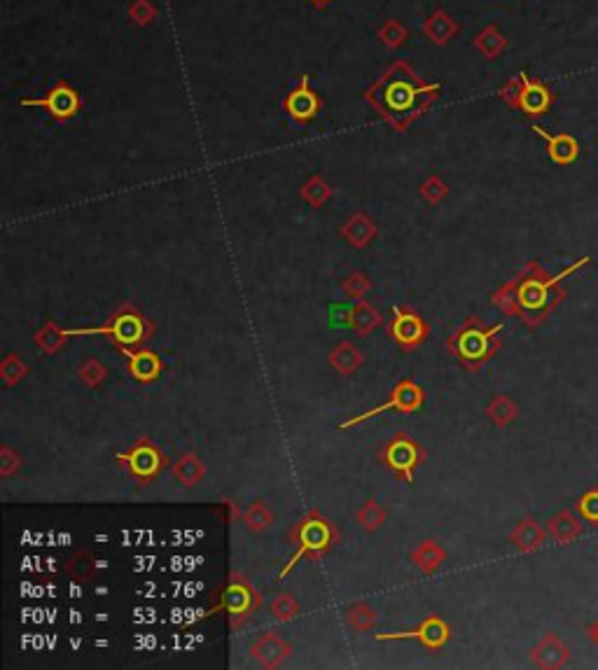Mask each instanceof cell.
Returning <instances> with one entry per match:
<instances>
[{
  "mask_svg": "<svg viewBox=\"0 0 598 670\" xmlns=\"http://www.w3.org/2000/svg\"><path fill=\"white\" fill-rule=\"evenodd\" d=\"M547 535L554 544H572L582 538V517L571 509H561L547 521Z\"/></svg>",
  "mask_w": 598,
  "mask_h": 670,
  "instance_id": "cell-20",
  "label": "cell"
},
{
  "mask_svg": "<svg viewBox=\"0 0 598 670\" xmlns=\"http://www.w3.org/2000/svg\"><path fill=\"white\" fill-rule=\"evenodd\" d=\"M442 85L424 82L416 70L404 61H395L374 85L367 89L365 100L376 110V115L386 120L395 131L404 129L424 115L435 100L440 99Z\"/></svg>",
  "mask_w": 598,
  "mask_h": 670,
  "instance_id": "cell-2",
  "label": "cell"
},
{
  "mask_svg": "<svg viewBox=\"0 0 598 670\" xmlns=\"http://www.w3.org/2000/svg\"><path fill=\"white\" fill-rule=\"evenodd\" d=\"M376 225L374 222L370 220L367 215H362V213H355L353 217H349V220L344 222V227H341V238H344L349 246H353V248H365V246H370L372 241L376 238Z\"/></svg>",
  "mask_w": 598,
  "mask_h": 670,
  "instance_id": "cell-24",
  "label": "cell"
},
{
  "mask_svg": "<svg viewBox=\"0 0 598 670\" xmlns=\"http://www.w3.org/2000/svg\"><path fill=\"white\" fill-rule=\"evenodd\" d=\"M28 374V364L24 362L19 355L10 353L3 358V362H0V379H3V383L7 385V388H15V385L22 383L24 379H26Z\"/></svg>",
  "mask_w": 598,
  "mask_h": 670,
  "instance_id": "cell-32",
  "label": "cell"
},
{
  "mask_svg": "<svg viewBox=\"0 0 598 670\" xmlns=\"http://www.w3.org/2000/svg\"><path fill=\"white\" fill-rule=\"evenodd\" d=\"M379 643H403V640H414L428 652H440L449 644L451 640V626L437 614H430L424 622H418L416 626L409 631H388V633H374L372 635Z\"/></svg>",
  "mask_w": 598,
  "mask_h": 670,
  "instance_id": "cell-11",
  "label": "cell"
},
{
  "mask_svg": "<svg viewBox=\"0 0 598 670\" xmlns=\"http://www.w3.org/2000/svg\"><path fill=\"white\" fill-rule=\"evenodd\" d=\"M355 518H358V523H361L362 530H367V533H379L383 528V523H386L388 518V512H386V507L379 505L376 500H365L361 505V509H358V514H355Z\"/></svg>",
  "mask_w": 598,
  "mask_h": 670,
  "instance_id": "cell-29",
  "label": "cell"
},
{
  "mask_svg": "<svg viewBox=\"0 0 598 670\" xmlns=\"http://www.w3.org/2000/svg\"><path fill=\"white\" fill-rule=\"evenodd\" d=\"M309 3H311V5H316V7H328L332 0H309Z\"/></svg>",
  "mask_w": 598,
  "mask_h": 670,
  "instance_id": "cell-42",
  "label": "cell"
},
{
  "mask_svg": "<svg viewBox=\"0 0 598 670\" xmlns=\"http://www.w3.org/2000/svg\"><path fill=\"white\" fill-rule=\"evenodd\" d=\"M171 475H173V479L178 481V484L185 486V488L192 491V488H196V486L204 481V476H206V465H204V460L199 458L196 451H187V454H183L175 463H171Z\"/></svg>",
  "mask_w": 598,
  "mask_h": 670,
  "instance_id": "cell-22",
  "label": "cell"
},
{
  "mask_svg": "<svg viewBox=\"0 0 598 670\" xmlns=\"http://www.w3.org/2000/svg\"><path fill=\"white\" fill-rule=\"evenodd\" d=\"M592 262L589 257L577 259L568 269L551 276L538 259L526 262L519 274L491 292V304L508 318H517L529 330H538L556 309L566 301L563 280Z\"/></svg>",
  "mask_w": 598,
  "mask_h": 670,
  "instance_id": "cell-1",
  "label": "cell"
},
{
  "mask_svg": "<svg viewBox=\"0 0 598 670\" xmlns=\"http://www.w3.org/2000/svg\"><path fill=\"white\" fill-rule=\"evenodd\" d=\"M530 131H535L540 138H545L547 154H550V159L556 166H571L575 164L577 157H580V143H577L571 133H556V136H551V133H547L545 129L538 127V124H533Z\"/></svg>",
  "mask_w": 598,
  "mask_h": 670,
  "instance_id": "cell-18",
  "label": "cell"
},
{
  "mask_svg": "<svg viewBox=\"0 0 598 670\" xmlns=\"http://www.w3.org/2000/svg\"><path fill=\"white\" fill-rule=\"evenodd\" d=\"M120 353L127 358V372L138 385L157 383L164 372V362L159 358V353L150 349H120Z\"/></svg>",
  "mask_w": 598,
  "mask_h": 670,
  "instance_id": "cell-16",
  "label": "cell"
},
{
  "mask_svg": "<svg viewBox=\"0 0 598 670\" xmlns=\"http://www.w3.org/2000/svg\"><path fill=\"white\" fill-rule=\"evenodd\" d=\"M424 404H425V391H424V388H421L416 381L403 379V381H397V383L393 385L391 395H388V400L383 402V404L367 409V412L358 414V416L349 418V421L339 423L337 430H351V428H355V425H361V423L370 421V418H374V416H382V414H386V412L416 414V412H421V409H424Z\"/></svg>",
  "mask_w": 598,
  "mask_h": 670,
  "instance_id": "cell-9",
  "label": "cell"
},
{
  "mask_svg": "<svg viewBox=\"0 0 598 670\" xmlns=\"http://www.w3.org/2000/svg\"><path fill=\"white\" fill-rule=\"evenodd\" d=\"M587 638L592 640L593 644H598V622L589 623V626H587Z\"/></svg>",
  "mask_w": 598,
  "mask_h": 670,
  "instance_id": "cell-41",
  "label": "cell"
},
{
  "mask_svg": "<svg viewBox=\"0 0 598 670\" xmlns=\"http://www.w3.org/2000/svg\"><path fill=\"white\" fill-rule=\"evenodd\" d=\"M241 521H244V526L248 528L250 533H267L271 526L269 505L265 500H253L246 507V512L241 514Z\"/></svg>",
  "mask_w": 598,
  "mask_h": 670,
  "instance_id": "cell-28",
  "label": "cell"
},
{
  "mask_svg": "<svg viewBox=\"0 0 598 670\" xmlns=\"http://www.w3.org/2000/svg\"><path fill=\"white\" fill-rule=\"evenodd\" d=\"M19 470H22V455L15 454L12 446H3L0 449V476L7 479V476L16 475Z\"/></svg>",
  "mask_w": 598,
  "mask_h": 670,
  "instance_id": "cell-40",
  "label": "cell"
},
{
  "mask_svg": "<svg viewBox=\"0 0 598 670\" xmlns=\"http://www.w3.org/2000/svg\"><path fill=\"white\" fill-rule=\"evenodd\" d=\"M500 99L508 100L509 106L521 110L529 117H540L554 103V94L550 91V87L538 82V79L530 78L526 70H521L519 78L512 79L503 91H500Z\"/></svg>",
  "mask_w": 598,
  "mask_h": 670,
  "instance_id": "cell-10",
  "label": "cell"
},
{
  "mask_svg": "<svg viewBox=\"0 0 598 670\" xmlns=\"http://www.w3.org/2000/svg\"><path fill=\"white\" fill-rule=\"evenodd\" d=\"M370 288H372L370 278H367L362 271H353V274H349L344 280H341V290H344L346 297L353 301H361L362 297L370 292Z\"/></svg>",
  "mask_w": 598,
  "mask_h": 670,
  "instance_id": "cell-35",
  "label": "cell"
},
{
  "mask_svg": "<svg viewBox=\"0 0 598 670\" xmlns=\"http://www.w3.org/2000/svg\"><path fill=\"white\" fill-rule=\"evenodd\" d=\"M68 575L78 577V580H89L96 571V560L89 554H78L68 560Z\"/></svg>",
  "mask_w": 598,
  "mask_h": 670,
  "instance_id": "cell-38",
  "label": "cell"
},
{
  "mask_svg": "<svg viewBox=\"0 0 598 670\" xmlns=\"http://www.w3.org/2000/svg\"><path fill=\"white\" fill-rule=\"evenodd\" d=\"M575 512L582 517V521L598 528V488H589L575 505Z\"/></svg>",
  "mask_w": 598,
  "mask_h": 670,
  "instance_id": "cell-36",
  "label": "cell"
},
{
  "mask_svg": "<svg viewBox=\"0 0 598 670\" xmlns=\"http://www.w3.org/2000/svg\"><path fill=\"white\" fill-rule=\"evenodd\" d=\"M262 607V596L253 589L248 580H246L241 572H232V577L227 580V584L220 589L217 593V602L206 612V619L213 614L223 612L227 614V622L232 631L244 628L250 619L255 617V612Z\"/></svg>",
  "mask_w": 598,
  "mask_h": 670,
  "instance_id": "cell-6",
  "label": "cell"
},
{
  "mask_svg": "<svg viewBox=\"0 0 598 670\" xmlns=\"http://www.w3.org/2000/svg\"><path fill=\"white\" fill-rule=\"evenodd\" d=\"M530 661L538 668L545 670L563 668L571 661V649H568V644L556 633H547L540 643L530 649Z\"/></svg>",
  "mask_w": 598,
  "mask_h": 670,
  "instance_id": "cell-17",
  "label": "cell"
},
{
  "mask_svg": "<svg viewBox=\"0 0 598 670\" xmlns=\"http://www.w3.org/2000/svg\"><path fill=\"white\" fill-rule=\"evenodd\" d=\"M596 418H598V416H596Z\"/></svg>",
  "mask_w": 598,
  "mask_h": 670,
  "instance_id": "cell-43",
  "label": "cell"
},
{
  "mask_svg": "<svg viewBox=\"0 0 598 670\" xmlns=\"http://www.w3.org/2000/svg\"><path fill=\"white\" fill-rule=\"evenodd\" d=\"M248 654L262 668H278L286 664L292 654V647L281 633L276 631H265V633L255 635L248 644Z\"/></svg>",
  "mask_w": 598,
  "mask_h": 670,
  "instance_id": "cell-14",
  "label": "cell"
},
{
  "mask_svg": "<svg viewBox=\"0 0 598 670\" xmlns=\"http://www.w3.org/2000/svg\"><path fill=\"white\" fill-rule=\"evenodd\" d=\"M283 108H286V112L297 121V124H304V127L311 124V121L320 115V110H323V100H320V96L309 87V75H304V78L299 79V85L286 96Z\"/></svg>",
  "mask_w": 598,
  "mask_h": 670,
  "instance_id": "cell-15",
  "label": "cell"
},
{
  "mask_svg": "<svg viewBox=\"0 0 598 670\" xmlns=\"http://www.w3.org/2000/svg\"><path fill=\"white\" fill-rule=\"evenodd\" d=\"M19 106L24 108H45V110L52 115V120L57 121H68L75 120L82 110V99H79V91L66 82V79H58L57 85L43 96V99H22Z\"/></svg>",
  "mask_w": 598,
  "mask_h": 670,
  "instance_id": "cell-13",
  "label": "cell"
},
{
  "mask_svg": "<svg viewBox=\"0 0 598 670\" xmlns=\"http://www.w3.org/2000/svg\"><path fill=\"white\" fill-rule=\"evenodd\" d=\"M330 367H332L337 374L351 376L361 370L362 362H365V355H362L361 346H355L353 341H341L337 343L332 351H330Z\"/></svg>",
  "mask_w": 598,
  "mask_h": 670,
  "instance_id": "cell-23",
  "label": "cell"
},
{
  "mask_svg": "<svg viewBox=\"0 0 598 670\" xmlns=\"http://www.w3.org/2000/svg\"><path fill=\"white\" fill-rule=\"evenodd\" d=\"M409 560H412V565L421 572V575L430 577L445 565L446 550L440 542H435V539H424V542H418L416 550L409 554Z\"/></svg>",
  "mask_w": 598,
  "mask_h": 670,
  "instance_id": "cell-21",
  "label": "cell"
},
{
  "mask_svg": "<svg viewBox=\"0 0 598 670\" xmlns=\"http://www.w3.org/2000/svg\"><path fill=\"white\" fill-rule=\"evenodd\" d=\"M425 33L433 37L435 43H446L458 33V26L451 22V16H446L445 12H435L433 19L425 22Z\"/></svg>",
  "mask_w": 598,
  "mask_h": 670,
  "instance_id": "cell-34",
  "label": "cell"
},
{
  "mask_svg": "<svg viewBox=\"0 0 598 670\" xmlns=\"http://www.w3.org/2000/svg\"><path fill=\"white\" fill-rule=\"evenodd\" d=\"M446 194H449V187H446L445 183H442V178H437V175H430L424 185H421V196L428 201L430 206L440 204Z\"/></svg>",
  "mask_w": 598,
  "mask_h": 670,
  "instance_id": "cell-39",
  "label": "cell"
},
{
  "mask_svg": "<svg viewBox=\"0 0 598 670\" xmlns=\"http://www.w3.org/2000/svg\"><path fill=\"white\" fill-rule=\"evenodd\" d=\"M382 322H383L382 313L376 311V309L372 307L370 301L361 299V301H355L353 307H351V311H349V328L353 330V332L358 334V337H362V339L370 337V334L374 332V330L379 328V325H382Z\"/></svg>",
  "mask_w": 598,
  "mask_h": 670,
  "instance_id": "cell-25",
  "label": "cell"
},
{
  "mask_svg": "<svg viewBox=\"0 0 598 670\" xmlns=\"http://www.w3.org/2000/svg\"><path fill=\"white\" fill-rule=\"evenodd\" d=\"M269 612L276 622H292V619L299 614V602L295 601V596L288 591L276 593L269 602Z\"/></svg>",
  "mask_w": 598,
  "mask_h": 670,
  "instance_id": "cell-33",
  "label": "cell"
},
{
  "mask_svg": "<svg viewBox=\"0 0 598 670\" xmlns=\"http://www.w3.org/2000/svg\"><path fill=\"white\" fill-rule=\"evenodd\" d=\"M70 339H73V337H70V334H68V330L58 328V325L54 320H47L43 325V328H40L36 334H33V341H36V346L40 351H43L45 355L58 353V351L64 349V346L70 341Z\"/></svg>",
  "mask_w": 598,
  "mask_h": 670,
  "instance_id": "cell-27",
  "label": "cell"
},
{
  "mask_svg": "<svg viewBox=\"0 0 598 670\" xmlns=\"http://www.w3.org/2000/svg\"><path fill=\"white\" fill-rule=\"evenodd\" d=\"M115 460L122 465L124 470H127V475L136 481L138 488H143V486L157 481L159 476H162V472H164L166 467H171L169 455L159 449L157 444H154L150 437H138L127 451L117 454Z\"/></svg>",
  "mask_w": 598,
  "mask_h": 670,
  "instance_id": "cell-7",
  "label": "cell"
},
{
  "mask_svg": "<svg viewBox=\"0 0 598 670\" xmlns=\"http://www.w3.org/2000/svg\"><path fill=\"white\" fill-rule=\"evenodd\" d=\"M154 322L136 304H122L101 328L68 330L70 337H106L117 349H143L152 339Z\"/></svg>",
  "mask_w": 598,
  "mask_h": 670,
  "instance_id": "cell-5",
  "label": "cell"
},
{
  "mask_svg": "<svg viewBox=\"0 0 598 670\" xmlns=\"http://www.w3.org/2000/svg\"><path fill=\"white\" fill-rule=\"evenodd\" d=\"M503 332L505 322L487 325L479 316H470L446 339V349L467 372H482L503 349Z\"/></svg>",
  "mask_w": 598,
  "mask_h": 670,
  "instance_id": "cell-3",
  "label": "cell"
},
{
  "mask_svg": "<svg viewBox=\"0 0 598 670\" xmlns=\"http://www.w3.org/2000/svg\"><path fill=\"white\" fill-rule=\"evenodd\" d=\"M547 530L533 517H524L509 533V544L521 554H533L547 542Z\"/></svg>",
  "mask_w": 598,
  "mask_h": 670,
  "instance_id": "cell-19",
  "label": "cell"
},
{
  "mask_svg": "<svg viewBox=\"0 0 598 670\" xmlns=\"http://www.w3.org/2000/svg\"><path fill=\"white\" fill-rule=\"evenodd\" d=\"M78 379L79 383L87 385V388H101L108 379V367L96 358H87L85 362L78 367Z\"/></svg>",
  "mask_w": 598,
  "mask_h": 670,
  "instance_id": "cell-31",
  "label": "cell"
},
{
  "mask_svg": "<svg viewBox=\"0 0 598 670\" xmlns=\"http://www.w3.org/2000/svg\"><path fill=\"white\" fill-rule=\"evenodd\" d=\"M302 196L309 201V204H311L313 208H320L325 201L330 199V187L325 185L323 178L313 175V178L307 180V185L302 187Z\"/></svg>",
  "mask_w": 598,
  "mask_h": 670,
  "instance_id": "cell-37",
  "label": "cell"
},
{
  "mask_svg": "<svg viewBox=\"0 0 598 670\" xmlns=\"http://www.w3.org/2000/svg\"><path fill=\"white\" fill-rule=\"evenodd\" d=\"M487 418L496 425V428H508L519 418V404L505 393H498L488 400L487 404Z\"/></svg>",
  "mask_w": 598,
  "mask_h": 670,
  "instance_id": "cell-26",
  "label": "cell"
},
{
  "mask_svg": "<svg viewBox=\"0 0 598 670\" xmlns=\"http://www.w3.org/2000/svg\"><path fill=\"white\" fill-rule=\"evenodd\" d=\"M376 460H379L383 467H388L397 479L414 486L416 470L425 460V451L416 439L407 437L404 433H397L391 442L383 444L382 449L376 451Z\"/></svg>",
  "mask_w": 598,
  "mask_h": 670,
  "instance_id": "cell-8",
  "label": "cell"
},
{
  "mask_svg": "<svg viewBox=\"0 0 598 670\" xmlns=\"http://www.w3.org/2000/svg\"><path fill=\"white\" fill-rule=\"evenodd\" d=\"M288 542L295 547V551H292L290 560L278 572V580H286L299 560L325 559L332 551L334 544L339 542V530L323 512L309 509L299 521L292 523V528L288 530Z\"/></svg>",
  "mask_w": 598,
  "mask_h": 670,
  "instance_id": "cell-4",
  "label": "cell"
},
{
  "mask_svg": "<svg viewBox=\"0 0 598 670\" xmlns=\"http://www.w3.org/2000/svg\"><path fill=\"white\" fill-rule=\"evenodd\" d=\"M346 623L353 628L355 633H367L376 623V612L370 607V602L358 601L346 610Z\"/></svg>",
  "mask_w": 598,
  "mask_h": 670,
  "instance_id": "cell-30",
  "label": "cell"
},
{
  "mask_svg": "<svg viewBox=\"0 0 598 670\" xmlns=\"http://www.w3.org/2000/svg\"><path fill=\"white\" fill-rule=\"evenodd\" d=\"M388 337L397 349L414 351L430 337V325L418 311L407 307H393L391 322H388Z\"/></svg>",
  "mask_w": 598,
  "mask_h": 670,
  "instance_id": "cell-12",
  "label": "cell"
}]
</instances>
